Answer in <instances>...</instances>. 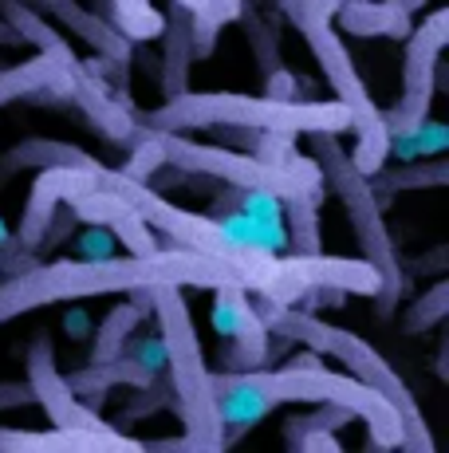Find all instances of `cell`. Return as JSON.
I'll use <instances>...</instances> for the list:
<instances>
[{
    "mask_svg": "<svg viewBox=\"0 0 449 453\" xmlns=\"http://www.w3.org/2000/svg\"><path fill=\"white\" fill-rule=\"evenodd\" d=\"M213 398H217V418L224 426V441L240 430H253L264 422L276 406L292 403H335L347 406L362 418L370 430V446L378 449H402V418L378 390H370L355 374H335L319 363V355L308 347L280 371H213Z\"/></svg>",
    "mask_w": 449,
    "mask_h": 453,
    "instance_id": "2",
    "label": "cell"
},
{
    "mask_svg": "<svg viewBox=\"0 0 449 453\" xmlns=\"http://www.w3.org/2000/svg\"><path fill=\"white\" fill-rule=\"evenodd\" d=\"M0 4H4V0H0Z\"/></svg>",
    "mask_w": 449,
    "mask_h": 453,
    "instance_id": "44",
    "label": "cell"
},
{
    "mask_svg": "<svg viewBox=\"0 0 449 453\" xmlns=\"http://www.w3.org/2000/svg\"><path fill=\"white\" fill-rule=\"evenodd\" d=\"M95 181H99V186H110L118 197H126V205H131L154 233L166 237V249H189V252H202V257L224 260V265H232L240 273V280H245L248 292H261L264 284L272 280L276 252L232 245L209 213L181 209V205L170 202V197H162L150 181H134V178H126V173H118V170H107V165L95 170Z\"/></svg>",
    "mask_w": 449,
    "mask_h": 453,
    "instance_id": "6",
    "label": "cell"
},
{
    "mask_svg": "<svg viewBox=\"0 0 449 453\" xmlns=\"http://www.w3.org/2000/svg\"><path fill=\"white\" fill-rule=\"evenodd\" d=\"M292 28L308 40V48H312L327 87H331L335 99L351 111V134H355V146L347 150L351 165H355L359 173H375L378 165H386L391 130L383 123V107H375V99H370V91H367V83H362L347 43H343V36L335 32L331 20L308 12L304 4H300V12L292 16Z\"/></svg>",
    "mask_w": 449,
    "mask_h": 453,
    "instance_id": "9",
    "label": "cell"
},
{
    "mask_svg": "<svg viewBox=\"0 0 449 453\" xmlns=\"http://www.w3.org/2000/svg\"><path fill=\"white\" fill-rule=\"evenodd\" d=\"M0 12H4V20L16 28V36H20L24 43H36V51L51 56L59 67H64V72L72 64H80V59H75V51H72V43L59 36L56 28H48V20L28 4V0H4V4H0Z\"/></svg>",
    "mask_w": 449,
    "mask_h": 453,
    "instance_id": "20",
    "label": "cell"
},
{
    "mask_svg": "<svg viewBox=\"0 0 449 453\" xmlns=\"http://www.w3.org/2000/svg\"><path fill=\"white\" fill-rule=\"evenodd\" d=\"M146 311L138 308L134 300L118 303V308L107 311V319H103V327L95 331V347H91V363H103V359H115L118 351H123V343L134 335V327L142 324Z\"/></svg>",
    "mask_w": 449,
    "mask_h": 453,
    "instance_id": "25",
    "label": "cell"
},
{
    "mask_svg": "<svg viewBox=\"0 0 449 453\" xmlns=\"http://www.w3.org/2000/svg\"><path fill=\"white\" fill-rule=\"evenodd\" d=\"M150 311L158 319V335L166 343V379L174 387V411L186 426V438L194 453H217L224 449V426L217 418V398H213V371L205 367V351L197 339L194 316L181 288L162 284L150 288Z\"/></svg>",
    "mask_w": 449,
    "mask_h": 453,
    "instance_id": "5",
    "label": "cell"
},
{
    "mask_svg": "<svg viewBox=\"0 0 449 453\" xmlns=\"http://www.w3.org/2000/svg\"><path fill=\"white\" fill-rule=\"evenodd\" d=\"M399 4L406 8V12H422V8H426L430 0H399Z\"/></svg>",
    "mask_w": 449,
    "mask_h": 453,
    "instance_id": "43",
    "label": "cell"
},
{
    "mask_svg": "<svg viewBox=\"0 0 449 453\" xmlns=\"http://www.w3.org/2000/svg\"><path fill=\"white\" fill-rule=\"evenodd\" d=\"M449 43V8L430 12L418 28L406 36V59H402V99L383 111V123L391 134H406L430 115V103L438 91V64Z\"/></svg>",
    "mask_w": 449,
    "mask_h": 453,
    "instance_id": "11",
    "label": "cell"
},
{
    "mask_svg": "<svg viewBox=\"0 0 449 453\" xmlns=\"http://www.w3.org/2000/svg\"><path fill=\"white\" fill-rule=\"evenodd\" d=\"M414 142H418V158H442L449 150V127L445 123H434V119H422L414 127Z\"/></svg>",
    "mask_w": 449,
    "mask_h": 453,
    "instance_id": "37",
    "label": "cell"
},
{
    "mask_svg": "<svg viewBox=\"0 0 449 453\" xmlns=\"http://www.w3.org/2000/svg\"><path fill=\"white\" fill-rule=\"evenodd\" d=\"M312 158L319 165V173H323V186L339 197L343 209H347V221H351V229H355L362 260H370L375 273L383 276V288H378V296H375V311L386 319L394 308H399L406 276H402V265H399V252H394L391 233H386L383 202L375 197L367 173H359L355 165H351L347 150L339 146L335 134H312Z\"/></svg>",
    "mask_w": 449,
    "mask_h": 453,
    "instance_id": "7",
    "label": "cell"
},
{
    "mask_svg": "<svg viewBox=\"0 0 449 453\" xmlns=\"http://www.w3.org/2000/svg\"><path fill=\"white\" fill-rule=\"evenodd\" d=\"M162 411H174V387H170L166 374H158L154 382H146V387L134 390V398L123 406V411H118V426L142 422V418L162 414Z\"/></svg>",
    "mask_w": 449,
    "mask_h": 453,
    "instance_id": "30",
    "label": "cell"
},
{
    "mask_svg": "<svg viewBox=\"0 0 449 453\" xmlns=\"http://www.w3.org/2000/svg\"><path fill=\"white\" fill-rule=\"evenodd\" d=\"M115 233L107 225H88V229H75L72 233V257H83V260H99V257H110L115 252Z\"/></svg>",
    "mask_w": 449,
    "mask_h": 453,
    "instance_id": "35",
    "label": "cell"
},
{
    "mask_svg": "<svg viewBox=\"0 0 449 453\" xmlns=\"http://www.w3.org/2000/svg\"><path fill=\"white\" fill-rule=\"evenodd\" d=\"M253 303H256L261 324L269 327V335L292 339V343L312 347L316 355L339 359L355 379H362L370 390H378L402 418V449H414V453L434 449V438H430V430H426V418L418 411V398L410 395L402 374L394 371L367 339H359L355 331H347V327L327 324V319H319V311H304V308H296V303L288 308V303H272V300H264V296H253Z\"/></svg>",
    "mask_w": 449,
    "mask_h": 453,
    "instance_id": "4",
    "label": "cell"
},
{
    "mask_svg": "<svg viewBox=\"0 0 449 453\" xmlns=\"http://www.w3.org/2000/svg\"><path fill=\"white\" fill-rule=\"evenodd\" d=\"M327 202V186L312 189V194L284 197V229H288V252H319L323 237H319V213Z\"/></svg>",
    "mask_w": 449,
    "mask_h": 453,
    "instance_id": "23",
    "label": "cell"
},
{
    "mask_svg": "<svg viewBox=\"0 0 449 453\" xmlns=\"http://www.w3.org/2000/svg\"><path fill=\"white\" fill-rule=\"evenodd\" d=\"M0 449H75V453H91V449H131L138 453L142 441L131 434L115 430V426H56V430L40 434V430H4L0 426Z\"/></svg>",
    "mask_w": 449,
    "mask_h": 453,
    "instance_id": "14",
    "label": "cell"
},
{
    "mask_svg": "<svg viewBox=\"0 0 449 453\" xmlns=\"http://www.w3.org/2000/svg\"><path fill=\"white\" fill-rule=\"evenodd\" d=\"M445 316H449V284L438 280L426 296H418V300L410 303V311L402 316V327L410 331V335H422V331H430V327H442Z\"/></svg>",
    "mask_w": 449,
    "mask_h": 453,
    "instance_id": "31",
    "label": "cell"
},
{
    "mask_svg": "<svg viewBox=\"0 0 449 453\" xmlns=\"http://www.w3.org/2000/svg\"><path fill=\"white\" fill-rule=\"evenodd\" d=\"M67 379V387H72V395L80 398V403H103V398L110 395L115 387H146V382H154L158 374H150L146 367H138V363L131 359L126 351H118L115 359H103V363H88L83 371H72V374H64Z\"/></svg>",
    "mask_w": 449,
    "mask_h": 453,
    "instance_id": "17",
    "label": "cell"
},
{
    "mask_svg": "<svg viewBox=\"0 0 449 453\" xmlns=\"http://www.w3.org/2000/svg\"><path fill=\"white\" fill-rule=\"evenodd\" d=\"M189 12V40H194V59H209L217 51V36L229 24L240 20L245 0H174Z\"/></svg>",
    "mask_w": 449,
    "mask_h": 453,
    "instance_id": "19",
    "label": "cell"
},
{
    "mask_svg": "<svg viewBox=\"0 0 449 453\" xmlns=\"http://www.w3.org/2000/svg\"><path fill=\"white\" fill-rule=\"evenodd\" d=\"M110 233H115V241L123 245L131 257H150V252H158L162 245H158V237H154V229L142 221V217L134 213H126V217H118L115 225H110Z\"/></svg>",
    "mask_w": 449,
    "mask_h": 453,
    "instance_id": "33",
    "label": "cell"
},
{
    "mask_svg": "<svg viewBox=\"0 0 449 453\" xmlns=\"http://www.w3.org/2000/svg\"><path fill=\"white\" fill-rule=\"evenodd\" d=\"M237 24H245V36H248V43H253V59H256V67H261V75L276 72V67H284L280 40H276L272 20H264V16L256 12V8H248V4H245V12H240V20H237Z\"/></svg>",
    "mask_w": 449,
    "mask_h": 453,
    "instance_id": "28",
    "label": "cell"
},
{
    "mask_svg": "<svg viewBox=\"0 0 449 453\" xmlns=\"http://www.w3.org/2000/svg\"><path fill=\"white\" fill-rule=\"evenodd\" d=\"M269 363V331L240 339H224L221 347V371H261Z\"/></svg>",
    "mask_w": 449,
    "mask_h": 453,
    "instance_id": "32",
    "label": "cell"
},
{
    "mask_svg": "<svg viewBox=\"0 0 449 453\" xmlns=\"http://www.w3.org/2000/svg\"><path fill=\"white\" fill-rule=\"evenodd\" d=\"M32 406V387L28 382H0V414Z\"/></svg>",
    "mask_w": 449,
    "mask_h": 453,
    "instance_id": "39",
    "label": "cell"
},
{
    "mask_svg": "<svg viewBox=\"0 0 449 453\" xmlns=\"http://www.w3.org/2000/svg\"><path fill=\"white\" fill-rule=\"evenodd\" d=\"M146 130L158 142L162 162L170 170H186L189 178H213L237 189H269L276 197H296V194L323 189V173H319L316 158H304V154H296V158L284 165H272L245 150H232V146H213V142L186 138L181 130H158V127H146Z\"/></svg>",
    "mask_w": 449,
    "mask_h": 453,
    "instance_id": "8",
    "label": "cell"
},
{
    "mask_svg": "<svg viewBox=\"0 0 449 453\" xmlns=\"http://www.w3.org/2000/svg\"><path fill=\"white\" fill-rule=\"evenodd\" d=\"M80 229V221H75V213H72V205H59L56 213H51V221H48V229H44V237H40V245H36V257L44 260L48 252H56L59 245H67L72 241V233Z\"/></svg>",
    "mask_w": 449,
    "mask_h": 453,
    "instance_id": "36",
    "label": "cell"
},
{
    "mask_svg": "<svg viewBox=\"0 0 449 453\" xmlns=\"http://www.w3.org/2000/svg\"><path fill=\"white\" fill-rule=\"evenodd\" d=\"M0 43H4V48H20V36H16V28H12V24H8L4 20V16H0Z\"/></svg>",
    "mask_w": 449,
    "mask_h": 453,
    "instance_id": "41",
    "label": "cell"
},
{
    "mask_svg": "<svg viewBox=\"0 0 449 453\" xmlns=\"http://www.w3.org/2000/svg\"><path fill=\"white\" fill-rule=\"evenodd\" d=\"M300 4H304V0H276V8H280V12L288 16V20H292V16L300 12Z\"/></svg>",
    "mask_w": 449,
    "mask_h": 453,
    "instance_id": "42",
    "label": "cell"
},
{
    "mask_svg": "<svg viewBox=\"0 0 449 453\" xmlns=\"http://www.w3.org/2000/svg\"><path fill=\"white\" fill-rule=\"evenodd\" d=\"M308 288H339V292H355V296H370L375 300L383 288V276L375 273L370 260H355V257H327L319 252H288V257H276V273L261 292L272 303H300V296Z\"/></svg>",
    "mask_w": 449,
    "mask_h": 453,
    "instance_id": "10",
    "label": "cell"
},
{
    "mask_svg": "<svg viewBox=\"0 0 449 453\" xmlns=\"http://www.w3.org/2000/svg\"><path fill=\"white\" fill-rule=\"evenodd\" d=\"M370 189H375V197L383 205H391L394 194H406V189H442L449 181V165L442 158L434 162H402L399 170H386V165H378L375 173H367Z\"/></svg>",
    "mask_w": 449,
    "mask_h": 453,
    "instance_id": "21",
    "label": "cell"
},
{
    "mask_svg": "<svg viewBox=\"0 0 449 453\" xmlns=\"http://www.w3.org/2000/svg\"><path fill=\"white\" fill-rule=\"evenodd\" d=\"M91 316H88V311H83V308H67L64 311V335L67 339H88L91 335Z\"/></svg>",
    "mask_w": 449,
    "mask_h": 453,
    "instance_id": "40",
    "label": "cell"
},
{
    "mask_svg": "<svg viewBox=\"0 0 449 453\" xmlns=\"http://www.w3.org/2000/svg\"><path fill=\"white\" fill-rule=\"evenodd\" d=\"M123 351L150 374H166V343H162L158 331H142V335L134 331V335L123 343Z\"/></svg>",
    "mask_w": 449,
    "mask_h": 453,
    "instance_id": "34",
    "label": "cell"
},
{
    "mask_svg": "<svg viewBox=\"0 0 449 453\" xmlns=\"http://www.w3.org/2000/svg\"><path fill=\"white\" fill-rule=\"evenodd\" d=\"M107 20L131 43L158 40V32H162V12L154 8V0H110Z\"/></svg>",
    "mask_w": 449,
    "mask_h": 453,
    "instance_id": "26",
    "label": "cell"
},
{
    "mask_svg": "<svg viewBox=\"0 0 449 453\" xmlns=\"http://www.w3.org/2000/svg\"><path fill=\"white\" fill-rule=\"evenodd\" d=\"M224 288L237 284L245 288L240 273L224 260L202 257L189 249H158L150 257H59V260H40L28 273H16L0 280V324L20 319L36 308H51V303H72L88 300V296H123L138 288Z\"/></svg>",
    "mask_w": 449,
    "mask_h": 453,
    "instance_id": "1",
    "label": "cell"
},
{
    "mask_svg": "<svg viewBox=\"0 0 449 453\" xmlns=\"http://www.w3.org/2000/svg\"><path fill=\"white\" fill-rule=\"evenodd\" d=\"M162 91L181 95L189 91V64H194V40H189V12L170 0V8L162 12Z\"/></svg>",
    "mask_w": 449,
    "mask_h": 453,
    "instance_id": "18",
    "label": "cell"
},
{
    "mask_svg": "<svg viewBox=\"0 0 449 453\" xmlns=\"http://www.w3.org/2000/svg\"><path fill=\"white\" fill-rule=\"evenodd\" d=\"M264 95L269 99H300V80L288 67H276V72L264 75Z\"/></svg>",
    "mask_w": 449,
    "mask_h": 453,
    "instance_id": "38",
    "label": "cell"
},
{
    "mask_svg": "<svg viewBox=\"0 0 449 453\" xmlns=\"http://www.w3.org/2000/svg\"><path fill=\"white\" fill-rule=\"evenodd\" d=\"M213 331L221 339H240V335H256V331H269L256 316V303L248 288H237V284H224V288H213V308H209Z\"/></svg>",
    "mask_w": 449,
    "mask_h": 453,
    "instance_id": "22",
    "label": "cell"
},
{
    "mask_svg": "<svg viewBox=\"0 0 449 453\" xmlns=\"http://www.w3.org/2000/svg\"><path fill=\"white\" fill-rule=\"evenodd\" d=\"M158 130H217L256 127L284 134H347L351 111L339 99H269V95H229V91H181L170 95L158 111L138 119Z\"/></svg>",
    "mask_w": 449,
    "mask_h": 453,
    "instance_id": "3",
    "label": "cell"
},
{
    "mask_svg": "<svg viewBox=\"0 0 449 453\" xmlns=\"http://www.w3.org/2000/svg\"><path fill=\"white\" fill-rule=\"evenodd\" d=\"M28 4L40 8V12H51L59 24H64V28H72L83 43H91V48L99 51L103 59H115V64L131 67L134 43L126 40L123 32H118L103 12H91V8L80 4V0H28Z\"/></svg>",
    "mask_w": 449,
    "mask_h": 453,
    "instance_id": "15",
    "label": "cell"
},
{
    "mask_svg": "<svg viewBox=\"0 0 449 453\" xmlns=\"http://www.w3.org/2000/svg\"><path fill=\"white\" fill-rule=\"evenodd\" d=\"M331 24L335 32L359 40H406L414 28V12H406L399 0H347Z\"/></svg>",
    "mask_w": 449,
    "mask_h": 453,
    "instance_id": "16",
    "label": "cell"
},
{
    "mask_svg": "<svg viewBox=\"0 0 449 453\" xmlns=\"http://www.w3.org/2000/svg\"><path fill=\"white\" fill-rule=\"evenodd\" d=\"M67 205H72V213H75V221H80V225H107V229L118 221V217L131 213L126 197H118L115 189H110V186H99V181H95L88 194L72 197Z\"/></svg>",
    "mask_w": 449,
    "mask_h": 453,
    "instance_id": "27",
    "label": "cell"
},
{
    "mask_svg": "<svg viewBox=\"0 0 449 453\" xmlns=\"http://www.w3.org/2000/svg\"><path fill=\"white\" fill-rule=\"evenodd\" d=\"M95 170H99V165H51V170H40V178L32 181V189H28V205H24L20 229H16L12 237L20 241L24 249L36 252L51 213L64 202H72V197L88 194L95 186Z\"/></svg>",
    "mask_w": 449,
    "mask_h": 453,
    "instance_id": "13",
    "label": "cell"
},
{
    "mask_svg": "<svg viewBox=\"0 0 449 453\" xmlns=\"http://www.w3.org/2000/svg\"><path fill=\"white\" fill-rule=\"evenodd\" d=\"M347 422H355V414H351L347 406L319 403V411H316V414L288 418V422H284V441H288L292 449H300V441H304L308 434H319V430H343Z\"/></svg>",
    "mask_w": 449,
    "mask_h": 453,
    "instance_id": "29",
    "label": "cell"
},
{
    "mask_svg": "<svg viewBox=\"0 0 449 453\" xmlns=\"http://www.w3.org/2000/svg\"><path fill=\"white\" fill-rule=\"evenodd\" d=\"M28 387H32V403H40V411L48 414L51 426H103L99 411L80 403L72 395V387H67V379L59 374L48 335H36L28 347Z\"/></svg>",
    "mask_w": 449,
    "mask_h": 453,
    "instance_id": "12",
    "label": "cell"
},
{
    "mask_svg": "<svg viewBox=\"0 0 449 453\" xmlns=\"http://www.w3.org/2000/svg\"><path fill=\"white\" fill-rule=\"evenodd\" d=\"M8 165L16 170H51V165H99L91 154H83L72 142H56V138H24L12 154Z\"/></svg>",
    "mask_w": 449,
    "mask_h": 453,
    "instance_id": "24",
    "label": "cell"
}]
</instances>
